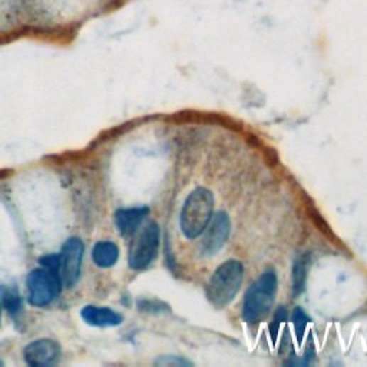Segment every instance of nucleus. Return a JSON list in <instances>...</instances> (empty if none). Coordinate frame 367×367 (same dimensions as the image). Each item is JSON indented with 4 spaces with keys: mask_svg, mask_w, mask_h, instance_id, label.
<instances>
[{
    "mask_svg": "<svg viewBox=\"0 0 367 367\" xmlns=\"http://www.w3.org/2000/svg\"><path fill=\"white\" fill-rule=\"evenodd\" d=\"M119 258V248L111 241H99L92 250V260L101 268H108L116 264Z\"/></svg>",
    "mask_w": 367,
    "mask_h": 367,
    "instance_id": "obj_12",
    "label": "nucleus"
},
{
    "mask_svg": "<svg viewBox=\"0 0 367 367\" xmlns=\"http://www.w3.org/2000/svg\"><path fill=\"white\" fill-rule=\"evenodd\" d=\"M82 319L97 327H114L122 323V316L108 307H98V306H87L81 312Z\"/></svg>",
    "mask_w": 367,
    "mask_h": 367,
    "instance_id": "obj_10",
    "label": "nucleus"
},
{
    "mask_svg": "<svg viewBox=\"0 0 367 367\" xmlns=\"http://www.w3.org/2000/svg\"><path fill=\"white\" fill-rule=\"evenodd\" d=\"M150 214V209L146 207H135V208H122L115 212V224L119 233L125 237L132 236L143 218Z\"/></svg>",
    "mask_w": 367,
    "mask_h": 367,
    "instance_id": "obj_9",
    "label": "nucleus"
},
{
    "mask_svg": "<svg viewBox=\"0 0 367 367\" xmlns=\"http://www.w3.org/2000/svg\"><path fill=\"white\" fill-rule=\"evenodd\" d=\"M62 278L49 268H36L28 275L29 302L36 307L50 305L60 292Z\"/></svg>",
    "mask_w": 367,
    "mask_h": 367,
    "instance_id": "obj_4",
    "label": "nucleus"
},
{
    "mask_svg": "<svg viewBox=\"0 0 367 367\" xmlns=\"http://www.w3.org/2000/svg\"><path fill=\"white\" fill-rule=\"evenodd\" d=\"M231 233V219L227 212L218 211L212 215L211 221L199 244V250L204 256H214L227 243Z\"/></svg>",
    "mask_w": 367,
    "mask_h": 367,
    "instance_id": "obj_6",
    "label": "nucleus"
},
{
    "mask_svg": "<svg viewBox=\"0 0 367 367\" xmlns=\"http://www.w3.org/2000/svg\"><path fill=\"white\" fill-rule=\"evenodd\" d=\"M312 263V254L310 253H299L292 263V296L299 297L302 292L306 290V281L307 274Z\"/></svg>",
    "mask_w": 367,
    "mask_h": 367,
    "instance_id": "obj_11",
    "label": "nucleus"
},
{
    "mask_svg": "<svg viewBox=\"0 0 367 367\" xmlns=\"http://www.w3.org/2000/svg\"><path fill=\"white\" fill-rule=\"evenodd\" d=\"M160 248V227L157 223H148L136 241L133 243L129 253V267L136 271L148 268L155 260Z\"/></svg>",
    "mask_w": 367,
    "mask_h": 367,
    "instance_id": "obj_5",
    "label": "nucleus"
},
{
    "mask_svg": "<svg viewBox=\"0 0 367 367\" xmlns=\"http://www.w3.org/2000/svg\"><path fill=\"white\" fill-rule=\"evenodd\" d=\"M84 244L80 239H69L60 251V278L66 287H73L81 275Z\"/></svg>",
    "mask_w": 367,
    "mask_h": 367,
    "instance_id": "obj_7",
    "label": "nucleus"
},
{
    "mask_svg": "<svg viewBox=\"0 0 367 367\" xmlns=\"http://www.w3.org/2000/svg\"><path fill=\"white\" fill-rule=\"evenodd\" d=\"M0 317H2V310H0Z\"/></svg>",
    "mask_w": 367,
    "mask_h": 367,
    "instance_id": "obj_18",
    "label": "nucleus"
},
{
    "mask_svg": "<svg viewBox=\"0 0 367 367\" xmlns=\"http://www.w3.org/2000/svg\"><path fill=\"white\" fill-rule=\"evenodd\" d=\"M307 214L310 217V219L313 221V224L317 227V230L324 236L327 237L332 243L334 244H340V239H337V236L333 233L332 227L329 226V223L324 219V217L320 214V211L314 207V204L310 201L307 204Z\"/></svg>",
    "mask_w": 367,
    "mask_h": 367,
    "instance_id": "obj_13",
    "label": "nucleus"
},
{
    "mask_svg": "<svg viewBox=\"0 0 367 367\" xmlns=\"http://www.w3.org/2000/svg\"><path fill=\"white\" fill-rule=\"evenodd\" d=\"M214 211V195L205 187H197L187 197L181 215L180 226L188 240L199 237L208 227Z\"/></svg>",
    "mask_w": 367,
    "mask_h": 367,
    "instance_id": "obj_3",
    "label": "nucleus"
},
{
    "mask_svg": "<svg viewBox=\"0 0 367 367\" xmlns=\"http://www.w3.org/2000/svg\"><path fill=\"white\" fill-rule=\"evenodd\" d=\"M2 302H4V306L9 310V313L12 314H16L21 307H22V299L19 296V292L16 290H8L4 292L2 296Z\"/></svg>",
    "mask_w": 367,
    "mask_h": 367,
    "instance_id": "obj_15",
    "label": "nucleus"
},
{
    "mask_svg": "<svg viewBox=\"0 0 367 367\" xmlns=\"http://www.w3.org/2000/svg\"><path fill=\"white\" fill-rule=\"evenodd\" d=\"M287 320V310L285 307H278L274 317H273V322L270 323V333H271V337H273V343L277 341V336L280 333V327H281V323H284Z\"/></svg>",
    "mask_w": 367,
    "mask_h": 367,
    "instance_id": "obj_16",
    "label": "nucleus"
},
{
    "mask_svg": "<svg viewBox=\"0 0 367 367\" xmlns=\"http://www.w3.org/2000/svg\"><path fill=\"white\" fill-rule=\"evenodd\" d=\"M309 323H310V317L306 314V312L302 307H296L295 310H292V326H295V332H296L299 344L303 343L305 333H306Z\"/></svg>",
    "mask_w": 367,
    "mask_h": 367,
    "instance_id": "obj_14",
    "label": "nucleus"
},
{
    "mask_svg": "<svg viewBox=\"0 0 367 367\" xmlns=\"http://www.w3.org/2000/svg\"><path fill=\"white\" fill-rule=\"evenodd\" d=\"M23 356L29 366L45 367L56 363L60 356V347L53 340L40 339L28 344L23 350Z\"/></svg>",
    "mask_w": 367,
    "mask_h": 367,
    "instance_id": "obj_8",
    "label": "nucleus"
},
{
    "mask_svg": "<svg viewBox=\"0 0 367 367\" xmlns=\"http://www.w3.org/2000/svg\"><path fill=\"white\" fill-rule=\"evenodd\" d=\"M244 280V265L239 260H229L211 275L205 295L215 309L227 307L239 295Z\"/></svg>",
    "mask_w": 367,
    "mask_h": 367,
    "instance_id": "obj_2",
    "label": "nucleus"
},
{
    "mask_svg": "<svg viewBox=\"0 0 367 367\" xmlns=\"http://www.w3.org/2000/svg\"><path fill=\"white\" fill-rule=\"evenodd\" d=\"M157 366H172V367H187V366H191L192 363L190 360H185L182 357H178V356H161L157 361H155Z\"/></svg>",
    "mask_w": 367,
    "mask_h": 367,
    "instance_id": "obj_17",
    "label": "nucleus"
},
{
    "mask_svg": "<svg viewBox=\"0 0 367 367\" xmlns=\"http://www.w3.org/2000/svg\"><path fill=\"white\" fill-rule=\"evenodd\" d=\"M277 273L265 270L248 288L243 303V320L248 324H258L265 320L273 309L277 296Z\"/></svg>",
    "mask_w": 367,
    "mask_h": 367,
    "instance_id": "obj_1",
    "label": "nucleus"
}]
</instances>
